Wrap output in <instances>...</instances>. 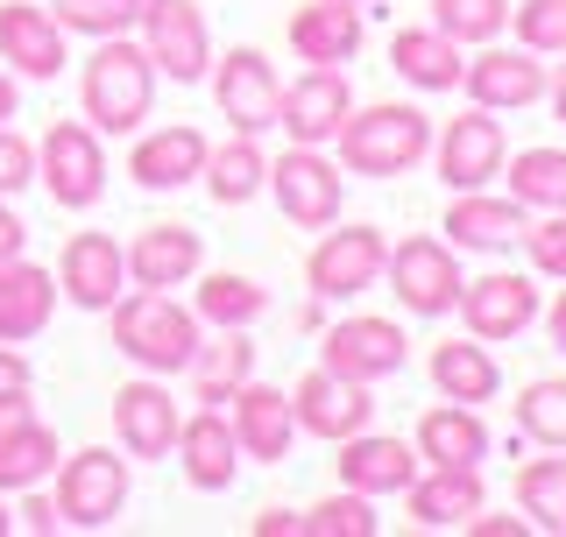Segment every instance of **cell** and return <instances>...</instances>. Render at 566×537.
<instances>
[{
	"instance_id": "d590c367",
	"label": "cell",
	"mask_w": 566,
	"mask_h": 537,
	"mask_svg": "<svg viewBox=\"0 0 566 537\" xmlns=\"http://www.w3.org/2000/svg\"><path fill=\"white\" fill-rule=\"evenodd\" d=\"M510 199L524 212H566V149H517L503 156Z\"/></svg>"
},
{
	"instance_id": "ba28073f",
	"label": "cell",
	"mask_w": 566,
	"mask_h": 537,
	"mask_svg": "<svg viewBox=\"0 0 566 537\" xmlns=\"http://www.w3.org/2000/svg\"><path fill=\"white\" fill-rule=\"evenodd\" d=\"M382 283L397 291V304L411 318H453V304H460V262H453V241H439V234H411V241H397L389 248V262H382Z\"/></svg>"
},
{
	"instance_id": "4dcf8cb0",
	"label": "cell",
	"mask_w": 566,
	"mask_h": 537,
	"mask_svg": "<svg viewBox=\"0 0 566 537\" xmlns=\"http://www.w3.org/2000/svg\"><path fill=\"white\" fill-rule=\"evenodd\" d=\"M460 64H468V57H460V43H453V35H439L432 22L389 35V71H397L403 85H418V93H453Z\"/></svg>"
},
{
	"instance_id": "7a4b0ae2",
	"label": "cell",
	"mask_w": 566,
	"mask_h": 537,
	"mask_svg": "<svg viewBox=\"0 0 566 537\" xmlns=\"http://www.w3.org/2000/svg\"><path fill=\"white\" fill-rule=\"evenodd\" d=\"M78 106L99 135H135L156 106V64L135 35H99L78 64Z\"/></svg>"
},
{
	"instance_id": "52a82bcc",
	"label": "cell",
	"mask_w": 566,
	"mask_h": 537,
	"mask_svg": "<svg viewBox=\"0 0 566 537\" xmlns=\"http://www.w3.org/2000/svg\"><path fill=\"white\" fill-rule=\"evenodd\" d=\"M135 29H142V50H149L156 78L199 85L206 71H212V29H206L199 0H142Z\"/></svg>"
},
{
	"instance_id": "7dc6e473",
	"label": "cell",
	"mask_w": 566,
	"mask_h": 537,
	"mask_svg": "<svg viewBox=\"0 0 566 537\" xmlns=\"http://www.w3.org/2000/svg\"><path fill=\"white\" fill-rule=\"evenodd\" d=\"M29 248V227H22V212H14L8 199H0V262H14Z\"/></svg>"
},
{
	"instance_id": "836d02e7",
	"label": "cell",
	"mask_w": 566,
	"mask_h": 537,
	"mask_svg": "<svg viewBox=\"0 0 566 537\" xmlns=\"http://www.w3.org/2000/svg\"><path fill=\"white\" fill-rule=\"evenodd\" d=\"M191 312H199V326H212V333L220 326H255V318L270 312V291H262L255 276H241V268H206Z\"/></svg>"
},
{
	"instance_id": "f35d334b",
	"label": "cell",
	"mask_w": 566,
	"mask_h": 537,
	"mask_svg": "<svg viewBox=\"0 0 566 537\" xmlns=\"http://www.w3.org/2000/svg\"><path fill=\"white\" fill-rule=\"evenodd\" d=\"M432 29L453 35L460 50L468 43H495L510 29V0H432Z\"/></svg>"
},
{
	"instance_id": "d6986e66",
	"label": "cell",
	"mask_w": 566,
	"mask_h": 537,
	"mask_svg": "<svg viewBox=\"0 0 566 537\" xmlns=\"http://www.w3.org/2000/svg\"><path fill=\"white\" fill-rule=\"evenodd\" d=\"M177 467H185V481L199 495H227L241 481V439H234V424H227V410L220 403H199L185 424H177Z\"/></svg>"
},
{
	"instance_id": "4fadbf2b",
	"label": "cell",
	"mask_w": 566,
	"mask_h": 537,
	"mask_svg": "<svg viewBox=\"0 0 566 537\" xmlns=\"http://www.w3.org/2000/svg\"><path fill=\"white\" fill-rule=\"evenodd\" d=\"M347 114H354V85L340 64H305L276 99V128L291 141H312V149H326Z\"/></svg>"
},
{
	"instance_id": "ac0fdd59",
	"label": "cell",
	"mask_w": 566,
	"mask_h": 537,
	"mask_svg": "<svg viewBox=\"0 0 566 537\" xmlns=\"http://www.w3.org/2000/svg\"><path fill=\"white\" fill-rule=\"evenodd\" d=\"M460 85H468L474 106H489V114H524V106L545 99V64L538 50H503V43H482V57L460 64Z\"/></svg>"
},
{
	"instance_id": "c3c4849f",
	"label": "cell",
	"mask_w": 566,
	"mask_h": 537,
	"mask_svg": "<svg viewBox=\"0 0 566 537\" xmlns=\"http://www.w3.org/2000/svg\"><path fill=\"white\" fill-rule=\"evenodd\" d=\"M460 530H468V537H524L531 524H524V516H482V509H474Z\"/></svg>"
},
{
	"instance_id": "9a60e30c",
	"label": "cell",
	"mask_w": 566,
	"mask_h": 537,
	"mask_svg": "<svg viewBox=\"0 0 566 537\" xmlns=\"http://www.w3.org/2000/svg\"><path fill=\"white\" fill-rule=\"evenodd\" d=\"M177 424H185V410H177V397L164 389V375L135 368V382L114 389V439H120L128 460H170Z\"/></svg>"
},
{
	"instance_id": "30bf717a",
	"label": "cell",
	"mask_w": 566,
	"mask_h": 537,
	"mask_svg": "<svg viewBox=\"0 0 566 537\" xmlns=\"http://www.w3.org/2000/svg\"><path fill=\"white\" fill-rule=\"evenodd\" d=\"M403 361H411V339H403L397 318H376V312H354L318 339V368L347 375V382H368V389L403 375Z\"/></svg>"
},
{
	"instance_id": "8992f818",
	"label": "cell",
	"mask_w": 566,
	"mask_h": 537,
	"mask_svg": "<svg viewBox=\"0 0 566 537\" xmlns=\"http://www.w3.org/2000/svg\"><path fill=\"white\" fill-rule=\"evenodd\" d=\"M276 199V212L291 227H305V234H318V227L340 220V199H347V177L340 164H333L326 149H312V141H291L283 156H270V185H262Z\"/></svg>"
},
{
	"instance_id": "484cf974",
	"label": "cell",
	"mask_w": 566,
	"mask_h": 537,
	"mask_svg": "<svg viewBox=\"0 0 566 537\" xmlns=\"http://www.w3.org/2000/svg\"><path fill=\"white\" fill-rule=\"evenodd\" d=\"M283 35H291L297 64H347L361 50L368 22H361V0H305Z\"/></svg>"
},
{
	"instance_id": "7bdbcfd3",
	"label": "cell",
	"mask_w": 566,
	"mask_h": 537,
	"mask_svg": "<svg viewBox=\"0 0 566 537\" xmlns=\"http://www.w3.org/2000/svg\"><path fill=\"white\" fill-rule=\"evenodd\" d=\"M524 255H531V276H553L566 283V212H545L538 227H524Z\"/></svg>"
},
{
	"instance_id": "7402d4cb",
	"label": "cell",
	"mask_w": 566,
	"mask_h": 537,
	"mask_svg": "<svg viewBox=\"0 0 566 537\" xmlns=\"http://www.w3.org/2000/svg\"><path fill=\"white\" fill-rule=\"evenodd\" d=\"M199 268H206V241H199V227H185V220H156L128 241V283L135 291H177V283H191Z\"/></svg>"
},
{
	"instance_id": "bcb514c9",
	"label": "cell",
	"mask_w": 566,
	"mask_h": 537,
	"mask_svg": "<svg viewBox=\"0 0 566 537\" xmlns=\"http://www.w3.org/2000/svg\"><path fill=\"white\" fill-rule=\"evenodd\" d=\"M29 382H35L29 354H22V347H8V339H0V397H8V389H29Z\"/></svg>"
},
{
	"instance_id": "f6af8a7d",
	"label": "cell",
	"mask_w": 566,
	"mask_h": 537,
	"mask_svg": "<svg viewBox=\"0 0 566 537\" xmlns=\"http://www.w3.org/2000/svg\"><path fill=\"white\" fill-rule=\"evenodd\" d=\"M14 530H35V537H57V530H64V516H57V503L43 495V481H35V488H22V503H14Z\"/></svg>"
},
{
	"instance_id": "db71d44e",
	"label": "cell",
	"mask_w": 566,
	"mask_h": 537,
	"mask_svg": "<svg viewBox=\"0 0 566 537\" xmlns=\"http://www.w3.org/2000/svg\"><path fill=\"white\" fill-rule=\"evenodd\" d=\"M14 106H22V85H14V71L0 64V120H14Z\"/></svg>"
},
{
	"instance_id": "603a6c76",
	"label": "cell",
	"mask_w": 566,
	"mask_h": 537,
	"mask_svg": "<svg viewBox=\"0 0 566 537\" xmlns=\"http://www.w3.org/2000/svg\"><path fill=\"white\" fill-rule=\"evenodd\" d=\"M340 488H354V495H403L418 481V445L411 439H382V432H354V439H340Z\"/></svg>"
},
{
	"instance_id": "9c48e42d",
	"label": "cell",
	"mask_w": 566,
	"mask_h": 537,
	"mask_svg": "<svg viewBox=\"0 0 566 537\" xmlns=\"http://www.w3.org/2000/svg\"><path fill=\"white\" fill-rule=\"evenodd\" d=\"M382 262H389L382 227H340L333 220V234L318 227V248L305 255V283H312L318 304H347V297L382 283Z\"/></svg>"
},
{
	"instance_id": "cb8c5ba5",
	"label": "cell",
	"mask_w": 566,
	"mask_h": 537,
	"mask_svg": "<svg viewBox=\"0 0 566 537\" xmlns=\"http://www.w3.org/2000/svg\"><path fill=\"white\" fill-rule=\"evenodd\" d=\"M206 149H212V141L191 128V120H170V128H149L128 149V177L142 191H185V185H199Z\"/></svg>"
},
{
	"instance_id": "e0dca14e",
	"label": "cell",
	"mask_w": 566,
	"mask_h": 537,
	"mask_svg": "<svg viewBox=\"0 0 566 537\" xmlns=\"http://www.w3.org/2000/svg\"><path fill=\"white\" fill-rule=\"evenodd\" d=\"M0 64L14 78L50 85L71 64V35L57 29V14L35 8V0H0Z\"/></svg>"
},
{
	"instance_id": "d4e9b609",
	"label": "cell",
	"mask_w": 566,
	"mask_h": 537,
	"mask_svg": "<svg viewBox=\"0 0 566 537\" xmlns=\"http://www.w3.org/2000/svg\"><path fill=\"white\" fill-rule=\"evenodd\" d=\"M403 509L418 530H460L474 509H489L482 467H418V481L403 488Z\"/></svg>"
},
{
	"instance_id": "7c38bea8",
	"label": "cell",
	"mask_w": 566,
	"mask_h": 537,
	"mask_svg": "<svg viewBox=\"0 0 566 537\" xmlns=\"http://www.w3.org/2000/svg\"><path fill=\"white\" fill-rule=\"evenodd\" d=\"M503 156H510V141L489 106H468L447 128H432V164L447 177V191H482L489 177H503Z\"/></svg>"
},
{
	"instance_id": "60d3db41",
	"label": "cell",
	"mask_w": 566,
	"mask_h": 537,
	"mask_svg": "<svg viewBox=\"0 0 566 537\" xmlns=\"http://www.w3.org/2000/svg\"><path fill=\"white\" fill-rule=\"evenodd\" d=\"M382 530V516H376V495H326V503H312L305 509V537H376Z\"/></svg>"
},
{
	"instance_id": "4316f807",
	"label": "cell",
	"mask_w": 566,
	"mask_h": 537,
	"mask_svg": "<svg viewBox=\"0 0 566 537\" xmlns=\"http://www.w3.org/2000/svg\"><path fill=\"white\" fill-rule=\"evenodd\" d=\"M50 312H57V276L29 255L0 262V339L22 347V339H35L50 326Z\"/></svg>"
},
{
	"instance_id": "f907efd6",
	"label": "cell",
	"mask_w": 566,
	"mask_h": 537,
	"mask_svg": "<svg viewBox=\"0 0 566 537\" xmlns=\"http://www.w3.org/2000/svg\"><path fill=\"white\" fill-rule=\"evenodd\" d=\"M35 418V403H29V389H8V397H0V439L8 432H22V424Z\"/></svg>"
},
{
	"instance_id": "ffe728a7",
	"label": "cell",
	"mask_w": 566,
	"mask_h": 537,
	"mask_svg": "<svg viewBox=\"0 0 566 537\" xmlns=\"http://www.w3.org/2000/svg\"><path fill=\"white\" fill-rule=\"evenodd\" d=\"M227 424H234V439H241V460H262V467H283L291 460V445H297V410L283 389L270 382H248L227 397Z\"/></svg>"
},
{
	"instance_id": "f1b7e54d",
	"label": "cell",
	"mask_w": 566,
	"mask_h": 537,
	"mask_svg": "<svg viewBox=\"0 0 566 537\" xmlns=\"http://www.w3.org/2000/svg\"><path fill=\"white\" fill-rule=\"evenodd\" d=\"M432 389L447 403H495L503 397V368H495V354H489V339H439L432 347Z\"/></svg>"
},
{
	"instance_id": "d6a6232c",
	"label": "cell",
	"mask_w": 566,
	"mask_h": 537,
	"mask_svg": "<svg viewBox=\"0 0 566 537\" xmlns=\"http://www.w3.org/2000/svg\"><path fill=\"white\" fill-rule=\"evenodd\" d=\"M199 185H206V199H212V206H248V199H262V185H270V156H262V135H227L220 149H206Z\"/></svg>"
},
{
	"instance_id": "2e32d148",
	"label": "cell",
	"mask_w": 566,
	"mask_h": 537,
	"mask_svg": "<svg viewBox=\"0 0 566 537\" xmlns=\"http://www.w3.org/2000/svg\"><path fill=\"white\" fill-rule=\"evenodd\" d=\"M291 410H297V432L340 445V439H354V432H368L376 397H368V382H347V375H333V368H312V375H297Z\"/></svg>"
},
{
	"instance_id": "b9f144b4",
	"label": "cell",
	"mask_w": 566,
	"mask_h": 537,
	"mask_svg": "<svg viewBox=\"0 0 566 537\" xmlns=\"http://www.w3.org/2000/svg\"><path fill=\"white\" fill-rule=\"evenodd\" d=\"M510 22H517V43L538 57L566 50V0H524V8H510Z\"/></svg>"
},
{
	"instance_id": "8d00e7d4",
	"label": "cell",
	"mask_w": 566,
	"mask_h": 537,
	"mask_svg": "<svg viewBox=\"0 0 566 537\" xmlns=\"http://www.w3.org/2000/svg\"><path fill=\"white\" fill-rule=\"evenodd\" d=\"M517 509H524L531 530L566 537V453L524 460V467H517Z\"/></svg>"
},
{
	"instance_id": "681fc988",
	"label": "cell",
	"mask_w": 566,
	"mask_h": 537,
	"mask_svg": "<svg viewBox=\"0 0 566 537\" xmlns=\"http://www.w3.org/2000/svg\"><path fill=\"white\" fill-rule=\"evenodd\" d=\"M255 537H305V516H297V509H262Z\"/></svg>"
},
{
	"instance_id": "5b68a950",
	"label": "cell",
	"mask_w": 566,
	"mask_h": 537,
	"mask_svg": "<svg viewBox=\"0 0 566 537\" xmlns=\"http://www.w3.org/2000/svg\"><path fill=\"white\" fill-rule=\"evenodd\" d=\"M35 185H43L50 206H64V212L99 206V191H106V149H99L93 120H50L43 141H35Z\"/></svg>"
},
{
	"instance_id": "f5cc1de1",
	"label": "cell",
	"mask_w": 566,
	"mask_h": 537,
	"mask_svg": "<svg viewBox=\"0 0 566 537\" xmlns=\"http://www.w3.org/2000/svg\"><path fill=\"white\" fill-rule=\"evenodd\" d=\"M545 333H553V347L566 354V283L553 291V304H545Z\"/></svg>"
},
{
	"instance_id": "1f68e13d",
	"label": "cell",
	"mask_w": 566,
	"mask_h": 537,
	"mask_svg": "<svg viewBox=\"0 0 566 537\" xmlns=\"http://www.w3.org/2000/svg\"><path fill=\"white\" fill-rule=\"evenodd\" d=\"M191 403H220L255 375V339H248V326H220V339H199V354H191Z\"/></svg>"
},
{
	"instance_id": "ee69618b",
	"label": "cell",
	"mask_w": 566,
	"mask_h": 537,
	"mask_svg": "<svg viewBox=\"0 0 566 537\" xmlns=\"http://www.w3.org/2000/svg\"><path fill=\"white\" fill-rule=\"evenodd\" d=\"M29 185H35V141L0 120V199H14V191H29Z\"/></svg>"
},
{
	"instance_id": "74e56055",
	"label": "cell",
	"mask_w": 566,
	"mask_h": 537,
	"mask_svg": "<svg viewBox=\"0 0 566 537\" xmlns=\"http://www.w3.org/2000/svg\"><path fill=\"white\" fill-rule=\"evenodd\" d=\"M517 432L538 453H566V375H538L517 389Z\"/></svg>"
},
{
	"instance_id": "44dd1931",
	"label": "cell",
	"mask_w": 566,
	"mask_h": 537,
	"mask_svg": "<svg viewBox=\"0 0 566 537\" xmlns=\"http://www.w3.org/2000/svg\"><path fill=\"white\" fill-rule=\"evenodd\" d=\"M50 276H57V297H71L78 312H106L128 291V248L114 234H71Z\"/></svg>"
},
{
	"instance_id": "3957f363",
	"label": "cell",
	"mask_w": 566,
	"mask_h": 537,
	"mask_svg": "<svg viewBox=\"0 0 566 537\" xmlns=\"http://www.w3.org/2000/svg\"><path fill=\"white\" fill-rule=\"evenodd\" d=\"M340 149V170L347 177H403L432 156V114L424 106H403V99H382V106H354L333 135Z\"/></svg>"
},
{
	"instance_id": "6da1fadb",
	"label": "cell",
	"mask_w": 566,
	"mask_h": 537,
	"mask_svg": "<svg viewBox=\"0 0 566 537\" xmlns=\"http://www.w3.org/2000/svg\"><path fill=\"white\" fill-rule=\"evenodd\" d=\"M106 333H114V354L142 375H185L206 339L191 304H177L170 291H135V283L106 304Z\"/></svg>"
},
{
	"instance_id": "816d5d0a",
	"label": "cell",
	"mask_w": 566,
	"mask_h": 537,
	"mask_svg": "<svg viewBox=\"0 0 566 537\" xmlns=\"http://www.w3.org/2000/svg\"><path fill=\"white\" fill-rule=\"evenodd\" d=\"M545 106H553V120H566V50L559 64H545Z\"/></svg>"
},
{
	"instance_id": "ab89813d",
	"label": "cell",
	"mask_w": 566,
	"mask_h": 537,
	"mask_svg": "<svg viewBox=\"0 0 566 537\" xmlns=\"http://www.w3.org/2000/svg\"><path fill=\"white\" fill-rule=\"evenodd\" d=\"M50 14H57L64 35H85V43H99V35H128L142 0H50Z\"/></svg>"
},
{
	"instance_id": "8fae6325",
	"label": "cell",
	"mask_w": 566,
	"mask_h": 537,
	"mask_svg": "<svg viewBox=\"0 0 566 537\" xmlns=\"http://www.w3.org/2000/svg\"><path fill=\"white\" fill-rule=\"evenodd\" d=\"M276 99H283V78L255 43H234L227 57H212V106H220V120L234 135H270Z\"/></svg>"
},
{
	"instance_id": "83f0119b",
	"label": "cell",
	"mask_w": 566,
	"mask_h": 537,
	"mask_svg": "<svg viewBox=\"0 0 566 537\" xmlns=\"http://www.w3.org/2000/svg\"><path fill=\"white\" fill-rule=\"evenodd\" d=\"M418 460L424 467H482L489 460V424L474 403H432L418 418Z\"/></svg>"
},
{
	"instance_id": "11a10c76",
	"label": "cell",
	"mask_w": 566,
	"mask_h": 537,
	"mask_svg": "<svg viewBox=\"0 0 566 537\" xmlns=\"http://www.w3.org/2000/svg\"><path fill=\"white\" fill-rule=\"evenodd\" d=\"M0 537H14V509L8 503H0Z\"/></svg>"
},
{
	"instance_id": "277c9868",
	"label": "cell",
	"mask_w": 566,
	"mask_h": 537,
	"mask_svg": "<svg viewBox=\"0 0 566 537\" xmlns=\"http://www.w3.org/2000/svg\"><path fill=\"white\" fill-rule=\"evenodd\" d=\"M128 453H114V445H78L50 474V503H57L64 530H114L128 509Z\"/></svg>"
},
{
	"instance_id": "5bb4252c",
	"label": "cell",
	"mask_w": 566,
	"mask_h": 537,
	"mask_svg": "<svg viewBox=\"0 0 566 537\" xmlns=\"http://www.w3.org/2000/svg\"><path fill=\"white\" fill-rule=\"evenodd\" d=\"M460 326L474 339H517L531 318H538V276H524V268H489V276L460 283Z\"/></svg>"
},
{
	"instance_id": "e575fe53",
	"label": "cell",
	"mask_w": 566,
	"mask_h": 537,
	"mask_svg": "<svg viewBox=\"0 0 566 537\" xmlns=\"http://www.w3.org/2000/svg\"><path fill=\"white\" fill-rule=\"evenodd\" d=\"M57 460H64L57 432H50L43 418H29L22 432L0 439V495H22V488H35V481H50V474H57Z\"/></svg>"
},
{
	"instance_id": "f546056e",
	"label": "cell",
	"mask_w": 566,
	"mask_h": 537,
	"mask_svg": "<svg viewBox=\"0 0 566 537\" xmlns=\"http://www.w3.org/2000/svg\"><path fill=\"white\" fill-rule=\"evenodd\" d=\"M524 206L517 199H489V191H453L447 206V227L439 234H453V248H474V255H503L510 241L524 234Z\"/></svg>"
}]
</instances>
